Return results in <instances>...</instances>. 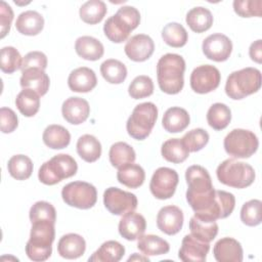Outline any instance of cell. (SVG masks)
I'll return each instance as SVG.
<instances>
[{
    "instance_id": "6da1fadb",
    "label": "cell",
    "mask_w": 262,
    "mask_h": 262,
    "mask_svg": "<svg viewBox=\"0 0 262 262\" xmlns=\"http://www.w3.org/2000/svg\"><path fill=\"white\" fill-rule=\"evenodd\" d=\"M187 183L186 201L194 211V215L210 219H224L228 217L235 206V198L225 190H215L209 172L200 165H192L186 169Z\"/></svg>"
},
{
    "instance_id": "7a4b0ae2",
    "label": "cell",
    "mask_w": 262,
    "mask_h": 262,
    "mask_svg": "<svg viewBox=\"0 0 262 262\" xmlns=\"http://www.w3.org/2000/svg\"><path fill=\"white\" fill-rule=\"evenodd\" d=\"M185 60L176 53L163 55L157 63V78L160 89L167 94L179 93L184 85Z\"/></svg>"
},
{
    "instance_id": "3957f363",
    "label": "cell",
    "mask_w": 262,
    "mask_h": 262,
    "mask_svg": "<svg viewBox=\"0 0 262 262\" xmlns=\"http://www.w3.org/2000/svg\"><path fill=\"white\" fill-rule=\"evenodd\" d=\"M54 224L47 220L32 223L30 238L26 245V254L31 260L41 262L51 256L55 237Z\"/></svg>"
},
{
    "instance_id": "277c9868",
    "label": "cell",
    "mask_w": 262,
    "mask_h": 262,
    "mask_svg": "<svg viewBox=\"0 0 262 262\" xmlns=\"http://www.w3.org/2000/svg\"><path fill=\"white\" fill-rule=\"evenodd\" d=\"M140 13L133 6H122L116 14L106 19L103 25V33L114 43H122L128 39L130 33L138 27Z\"/></svg>"
},
{
    "instance_id": "5b68a950",
    "label": "cell",
    "mask_w": 262,
    "mask_h": 262,
    "mask_svg": "<svg viewBox=\"0 0 262 262\" xmlns=\"http://www.w3.org/2000/svg\"><path fill=\"white\" fill-rule=\"evenodd\" d=\"M261 87V72L256 68H245L232 72L225 84V92L229 98L238 100L257 92Z\"/></svg>"
},
{
    "instance_id": "8992f818",
    "label": "cell",
    "mask_w": 262,
    "mask_h": 262,
    "mask_svg": "<svg viewBox=\"0 0 262 262\" xmlns=\"http://www.w3.org/2000/svg\"><path fill=\"white\" fill-rule=\"evenodd\" d=\"M216 175L222 184L234 188L250 186L256 177L255 170L251 165L234 159L223 161L217 167Z\"/></svg>"
},
{
    "instance_id": "52a82bcc",
    "label": "cell",
    "mask_w": 262,
    "mask_h": 262,
    "mask_svg": "<svg viewBox=\"0 0 262 262\" xmlns=\"http://www.w3.org/2000/svg\"><path fill=\"white\" fill-rule=\"evenodd\" d=\"M77 170V162L72 156L59 154L52 157L40 167L38 178L43 184L54 185L62 179L74 176Z\"/></svg>"
},
{
    "instance_id": "ba28073f",
    "label": "cell",
    "mask_w": 262,
    "mask_h": 262,
    "mask_svg": "<svg viewBox=\"0 0 262 262\" xmlns=\"http://www.w3.org/2000/svg\"><path fill=\"white\" fill-rule=\"evenodd\" d=\"M158 119V108L152 102L137 104L128 118L126 129L128 134L137 140L145 139L151 132Z\"/></svg>"
},
{
    "instance_id": "9c48e42d",
    "label": "cell",
    "mask_w": 262,
    "mask_h": 262,
    "mask_svg": "<svg viewBox=\"0 0 262 262\" xmlns=\"http://www.w3.org/2000/svg\"><path fill=\"white\" fill-rule=\"evenodd\" d=\"M225 151L235 159H247L253 156L259 146L256 134L246 129H233L224 138Z\"/></svg>"
},
{
    "instance_id": "30bf717a",
    "label": "cell",
    "mask_w": 262,
    "mask_h": 262,
    "mask_svg": "<svg viewBox=\"0 0 262 262\" xmlns=\"http://www.w3.org/2000/svg\"><path fill=\"white\" fill-rule=\"evenodd\" d=\"M61 198L71 207L87 210L96 204L97 191L95 186L88 182L74 181L62 187Z\"/></svg>"
},
{
    "instance_id": "8fae6325",
    "label": "cell",
    "mask_w": 262,
    "mask_h": 262,
    "mask_svg": "<svg viewBox=\"0 0 262 262\" xmlns=\"http://www.w3.org/2000/svg\"><path fill=\"white\" fill-rule=\"evenodd\" d=\"M179 181L175 170L168 167L158 168L150 179L149 189L158 200H168L175 193Z\"/></svg>"
},
{
    "instance_id": "7c38bea8",
    "label": "cell",
    "mask_w": 262,
    "mask_h": 262,
    "mask_svg": "<svg viewBox=\"0 0 262 262\" xmlns=\"http://www.w3.org/2000/svg\"><path fill=\"white\" fill-rule=\"evenodd\" d=\"M103 204L110 213L122 216L137 208V198L118 187H108L103 192Z\"/></svg>"
},
{
    "instance_id": "4fadbf2b",
    "label": "cell",
    "mask_w": 262,
    "mask_h": 262,
    "mask_svg": "<svg viewBox=\"0 0 262 262\" xmlns=\"http://www.w3.org/2000/svg\"><path fill=\"white\" fill-rule=\"evenodd\" d=\"M221 80L219 70L211 64H202L196 67L190 75V87L200 94H206L215 90Z\"/></svg>"
},
{
    "instance_id": "5bb4252c",
    "label": "cell",
    "mask_w": 262,
    "mask_h": 262,
    "mask_svg": "<svg viewBox=\"0 0 262 262\" xmlns=\"http://www.w3.org/2000/svg\"><path fill=\"white\" fill-rule=\"evenodd\" d=\"M202 49L207 58L220 62L229 58L232 51V43L226 35L215 33L203 41Z\"/></svg>"
},
{
    "instance_id": "9a60e30c",
    "label": "cell",
    "mask_w": 262,
    "mask_h": 262,
    "mask_svg": "<svg viewBox=\"0 0 262 262\" xmlns=\"http://www.w3.org/2000/svg\"><path fill=\"white\" fill-rule=\"evenodd\" d=\"M209 250L210 243L203 242L190 233L182 238L178 257L184 262H204Z\"/></svg>"
},
{
    "instance_id": "2e32d148",
    "label": "cell",
    "mask_w": 262,
    "mask_h": 262,
    "mask_svg": "<svg viewBox=\"0 0 262 262\" xmlns=\"http://www.w3.org/2000/svg\"><path fill=\"white\" fill-rule=\"evenodd\" d=\"M155 50L152 39L145 34H137L132 36L125 44L124 51L126 55L133 61H145Z\"/></svg>"
},
{
    "instance_id": "e0dca14e",
    "label": "cell",
    "mask_w": 262,
    "mask_h": 262,
    "mask_svg": "<svg viewBox=\"0 0 262 262\" xmlns=\"http://www.w3.org/2000/svg\"><path fill=\"white\" fill-rule=\"evenodd\" d=\"M183 213L177 206H165L157 215V226L158 228L168 234L174 235L178 233L183 225Z\"/></svg>"
},
{
    "instance_id": "ac0fdd59",
    "label": "cell",
    "mask_w": 262,
    "mask_h": 262,
    "mask_svg": "<svg viewBox=\"0 0 262 262\" xmlns=\"http://www.w3.org/2000/svg\"><path fill=\"white\" fill-rule=\"evenodd\" d=\"M61 114L63 119L73 125L84 123L90 114V106L84 98L74 96L66 99L61 105Z\"/></svg>"
},
{
    "instance_id": "d6986e66",
    "label": "cell",
    "mask_w": 262,
    "mask_h": 262,
    "mask_svg": "<svg viewBox=\"0 0 262 262\" xmlns=\"http://www.w3.org/2000/svg\"><path fill=\"white\" fill-rule=\"evenodd\" d=\"M146 228L145 218L134 211L122 215L119 222V232L127 241H135L142 235Z\"/></svg>"
},
{
    "instance_id": "ffe728a7",
    "label": "cell",
    "mask_w": 262,
    "mask_h": 262,
    "mask_svg": "<svg viewBox=\"0 0 262 262\" xmlns=\"http://www.w3.org/2000/svg\"><path fill=\"white\" fill-rule=\"evenodd\" d=\"M214 258L218 262H242L243 248L233 237H222L213 248Z\"/></svg>"
},
{
    "instance_id": "44dd1931",
    "label": "cell",
    "mask_w": 262,
    "mask_h": 262,
    "mask_svg": "<svg viewBox=\"0 0 262 262\" xmlns=\"http://www.w3.org/2000/svg\"><path fill=\"white\" fill-rule=\"evenodd\" d=\"M96 84L97 78L94 71L87 67L75 69L68 78L69 88L74 92H89L95 88Z\"/></svg>"
},
{
    "instance_id": "7402d4cb",
    "label": "cell",
    "mask_w": 262,
    "mask_h": 262,
    "mask_svg": "<svg viewBox=\"0 0 262 262\" xmlns=\"http://www.w3.org/2000/svg\"><path fill=\"white\" fill-rule=\"evenodd\" d=\"M23 89H31L37 92L40 96L47 93L50 85L48 75L40 69H28L21 72L19 80Z\"/></svg>"
},
{
    "instance_id": "603a6c76",
    "label": "cell",
    "mask_w": 262,
    "mask_h": 262,
    "mask_svg": "<svg viewBox=\"0 0 262 262\" xmlns=\"http://www.w3.org/2000/svg\"><path fill=\"white\" fill-rule=\"evenodd\" d=\"M86 242L84 237L77 233L62 235L57 243L58 254L66 259H77L85 253Z\"/></svg>"
},
{
    "instance_id": "cb8c5ba5",
    "label": "cell",
    "mask_w": 262,
    "mask_h": 262,
    "mask_svg": "<svg viewBox=\"0 0 262 262\" xmlns=\"http://www.w3.org/2000/svg\"><path fill=\"white\" fill-rule=\"evenodd\" d=\"M190 118L186 110L179 106L169 107L162 119L164 129L169 133H178L186 129L189 125Z\"/></svg>"
},
{
    "instance_id": "d4e9b609",
    "label": "cell",
    "mask_w": 262,
    "mask_h": 262,
    "mask_svg": "<svg viewBox=\"0 0 262 262\" xmlns=\"http://www.w3.org/2000/svg\"><path fill=\"white\" fill-rule=\"evenodd\" d=\"M44 27L43 16L35 10H27L21 12L15 21V28L18 33L26 36L38 35Z\"/></svg>"
},
{
    "instance_id": "484cf974",
    "label": "cell",
    "mask_w": 262,
    "mask_h": 262,
    "mask_svg": "<svg viewBox=\"0 0 262 262\" xmlns=\"http://www.w3.org/2000/svg\"><path fill=\"white\" fill-rule=\"evenodd\" d=\"M75 50L77 54L86 60H98L104 53L102 43L91 36H82L76 40Z\"/></svg>"
},
{
    "instance_id": "4316f807",
    "label": "cell",
    "mask_w": 262,
    "mask_h": 262,
    "mask_svg": "<svg viewBox=\"0 0 262 262\" xmlns=\"http://www.w3.org/2000/svg\"><path fill=\"white\" fill-rule=\"evenodd\" d=\"M189 229L193 236L206 243L212 242L218 233V225L215 220L202 218L196 215L190 218Z\"/></svg>"
},
{
    "instance_id": "83f0119b",
    "label": "cell",
    "mask_w": 262,
    "mask_h": 262,
    "mask_svg": "<svg viewBox=\"0 0 262 262\" xmlns=\"http://www.w3.org/2000/svg\"><path fill=\"white\" fill-rule=\"evenodd\" d=\"M125 254V248L117 241L104 242L88 259L89 262H118Z\"/></svg>"
},
{
    "instance_id": "f1b7e54d",
    "label": "cell",
    "mask_w": 262,
    "mask_h": 262,
    "mask_svg": "<svg viewBox=\"0 0 262 262\" xmlns=\"http://www.w3.org/2000/svg\"><path fill=\"white\" fill-rule=\"evenodd\" d=\"M42 139L48 147L52 149H61L70 144L71 134L63 126L52 124L45 128Z\"/></svg>"
},
{
    "instance_id": "f546056e",
    "label": "cell",
    "mask_w": 262,
    "mask_h": 262,
    "mask_svg": "<svg viewBox=\"0 0 262 262\" xmlns=\"http://www.w3.org/2000/svg\"><path fill=\"white\" fill-rule=\"evenodd\" d=\"M137 248L144 256H159L167 254L170 250V245L158 235L142 234L138 237Z\"/></svg>"
},
{
    "instance_id": "4dcf8cb0",
    "label": "cell",
    "mask_w": 262,
    "mask_h": 262,
    "mask_svg": "<svg viewBox=\"0 0 262 262\" xmlns=\"http://www.w3.org/2000/svg\"><path fill=\"white\" fill-rule=\"evenodd\" d=\"M185 20L191 31L203 33L212 27L213 15L209 9L203 6H196L187 12Z\"/></svg>"
},
{
    "instance_id": "1f68e13d",
    "label": "cell",
    "mask_w": 262,
    "mask_h": 262,
    "mask_svg": "<svg viewBox=\"0 0 262 262\" xmlns=\"http://www.w3.org/2000/svg\"><path fill=\"white\" fill-rule=\"evenodd\" d=\"M77 152L85 162L93 163L101 156V144L95 136L84 134L77 141Z\"/></svg>"
},
{
    "instance_id": "d6a6232c",
    "label": "cell",
    "mask_w": 262,
    "mask_h": 262,
    "mask_svg": "<svg viewBox=\"0 0 262 262\" xmlns=\"http://www.w3.org/2000/svg\"><path fill=\"white\" fill-rule=\"evenodd\" d=\"M117 179L129 188H137L143 184L145 172L141 166L131 163L118 169Z\"/></svg>"
},
{
    "instance_id": "836d02e7",
    "label": "cell",
    "mask_w": 262,
    "mask_h": 262,
    "mask_svg": "<svg viewBox=\"0 0 262 262\" xmlns=\"http://www.w3.org/2000/svg\"><path fill=\"white\" fill-rule=\"evenodd\" d=\"M161 154L166 161L173 164H179L188 158L189 150L184 145L182 139L171 138L162 144Z\"/></svg>"
},
{
    "instance_id": "e575fe53",
    "label": "cell",
    "mask_w": 262,
    "mask_h": 262,
    "mask_svg": "<svg viewBox=\"0 0 262 262\" xmlns=\"http://www.w3.org/2000/svg\"><path fill=\"white\" fill-rule=\"evenodd\" d=\"M108 157L112 166L119 169L125 165L134 163L136 154L131 145L123 141H118L111 146Z\"/></svg>"
},
{
    "instance_id": "d590c367",
    "label": "cell",
    "mask_w": 262,
    "mask_h": 262,
    "mask_svg": "<svg viewBox=\"0 0 262 262\" xmlns=\"http://www.w3.org/2000/svg\"><path fill=\"white\" fill-rule=\"evenodd\" d=\"M15 105L25 117L35 116L40 107V95L31 89H23L15 98Z\"/></svg>"
},
{
    "instance_id": "8d00e7d4",
    "label": "cell",
    "mask_w": 262,
    "mask_h": 262,
    "mask_svg": "<svg viewBox=\"0 0 262 262\" xmlns=\"http://www.w3.org/2000/svg\"><path fill=\"white\" fill-rule=\"evenodd\" d=\"M231 121L230 108L221 102H216L207 112V122L214 130L225 129Z\"/></svg>"
},
{
    "instance_id": "74e56055",
    "label": "cell",
    "mask_w": 262,
    "mask_h": 262,
    "mask_svg": "<svg viewBox=\"0 0 262 262\" xmlns=\"http://www.w3.org/2000/svg\"><path fill=\"white\" fill-rule=\"evenodd\" d=\"M107 8L101 0H89L82 4L79 10L81 19L89 25H95L102 20L106 14Z\"/></svg>"
},
{
    "instance_id": "f35d334b",
    "label": "cell",
    "mask_w": 262,
    "mask_h": 262,
    "mask_svg": "<svg viewBox=\"0 0 262 262\" xmlns=\"http://www.w3.org/2000/svg\"><path fill=\"white\" fill-rule=\"evenodd\" d=\"M100 73L106 82L121 84L127 77V68L122 61L110 58L100 64Z\"/></svg>"
},
{
    "instance_id": "ab89813d",
    "label": "cell",
    "mask_w": 262,
    "mask_h": 262,
    "mask_svg": "<svg viewBox=\"0 0 262 262\" xmlns=\"http://www.w3.org/2000/svg\"><path fill=\"white\" fill-rule=\"evenodd\" d=\"M7 170L14 179L26 180L33 172L32 160L25 155L12 156L8 161Z\"/></svg>"
},
{
    "instance_id": "60d3db41",
    "label": "cell",
    "mask_w": 262,
    "mask_h": 262,
    "mask_svg": "<svg viewBox=\"0 0 262 262\" xmlns=\"http://www.w3.org/2000/svg\"><path fill=\"white\" fill-rule=\"evenodd\" d=\"M162 38L167 45L179 48L186 44L188 34L182 25L178 23H169L162 30Z\"/></svg>"
},
{
    "instance_id": "b9f144b4",
    "label": "cell",
    "mask_w": 262,
    "mask_h": 262,
    "mask_svg": "<svg viewBox=\"0 0 262 262\" xmlns=\"http://www.w3.org/2000/svg\"><path fill=\"white\" fill-rule=\"evenodd\" d=\"M23 58L16 48L5 46L0 52V69L5 74H12L20 69Z\"/></svg>"
},
{
    "instance_id": "7bdbcfd3",
    "label": "cell",
    "mask_w": 262,
    "mask_h": 262,
    "mask_svg": "<svg viewBox=\"0 0 262 262\" xmlns=\"http://www.w3.org/2000/svg\"><path fill=\"white\" fill-rule=\"evenodd\" d=\"M129 95L134 99H141L150 96L154 93L152 80L145 75L137 76L128 87Z\"/></svg>"
},
{
    "instance_id": "ee69618b",
    "label": "cell",
    "mask_w": 262,
    "mask_h": 262,
    "mask_svg": "<svg viewBox=\"0 0 262 262\" xmlns=\"http://www.w3.org/2000/svg\"><path fill=\"white\" fill-rule=\"evenodd\" d=\"M262 203L260 200H251L241 209V220L248 226H257L261 223Z\"/></svg>"
},
{
    "instance_id": "f6af8a7d",
    "label": "cell",
    "mask_w": 262,
    "mask_h": 262,
    "mask_svg": "<svg viewBox=\"0 0 262 262\" xmlns=\"http://www.w3.org/2000/svg\"><path fill=\"white\" fill-rule=\"evenodd\" d=\"M29 217L31 223L36 221H43L47 220L50 222L55 223L56 220V211L55 208L48 202L39 201L36 202L30 209Z\"/></svg>"
},
{
    "instance_id": "bcb514c9",
    "label": "cell",
    "mask_w": 262,
    "mask_h": 262,
    "mask_svg": "<svg viewBox=\"0 0 262 262\" xmlns=\"http://www.w3.org/2000/svg\"><path fill=\"white\" fill-rule=\"evenodd\" d=\"M181 139L189 152H195L201 150L208 143L209 134L202 128H195L185 133Z\"/></svg>"
},
{
    "instance_id": "7dc6e473",
    "label": "cell",
    "mask_w": 262,
    "mask_h": 262,
    "mask_svg": "<svg viewBox=\"0 0 262 262\" xmlns=\"http://www.w3.org/2000/svg\"><path fill=\"white\" fill-rule=\"evenodd\" d=\"M262 1L261 0H234L233 10L242 17L261 16Z\"/></svg>"
},
{
    "instance_id": "c3c4849f",
    "label": "cell",
    "mask_w": 262,
    "mask_h": 262,
    "mask_svg": "<svg viewBox=\"0 0 262 262\" xmlns=\"http://www.w3.org/2000/svg\"><path fill=\"white\" fill-rule=\"evenodd\" d=\"M47 67V56L41 51H31L27 53L21 62V72L28 69H40L45 70Z\"/></svg>"
},
{
    "instance_id": "681fc988",
    "label": "cell",
    "mask_w": 262,
    "mask_h": 262,
    "mask_svg": "<svg viewBox=\"0 0 262 262\" xmlns=\"http://www.w3.org/2000/svg\"><path fill=\"white\" fill-rule=\"evenodd\" d=\"M0 122H1V131L3 133L13 132L18 125L17 116L9 107L0 108Z\"/></svg>"
},
{
    "instance_id": "f907efd6",
    "label": "cell",
    "mask_w": 262,
    "mask_h": 262,
    "mask_svg": "<svg viewBox=\"0 0 262 262\" xmlns=\"http://www.w3.org/2000/svg\"><path fill=\"white\" fill-rule=\"evenodd\" d=\"M13 19V11L5 1H0V38H4L10 31L11 23Z\"/></svg>"
},
{
    "instance_id": "816d5d0a",
    "label": "cell",
    "mask_w": 262,
    "mask_h": 262,
    "mask_svg": "<svg viewBox=\"0 0 262 262\" xmlns=\"http://www.w3.org/2000/svg\"><path fill=\"white\" fill-rule=\"evenodd\" d=\"M249 54L252 60L256 61L257 63H261L262 61V42L261 40H257L253 42L249 49Z\"/></svg>"
},
{
    "instance_id": "f5cc1de1",
    "label": "cell",
    "mask_w": 262,
    "mask_h": 262,
    "mask_svg": "<svg viewBox=\"0 0 262 262\" xmlns=\"http://www.w3.org/2000/svg\"><path fill=\"white\" fill-rule=\"evenodd\" d=\"M133 260H142V261H149V259L147 257H141V256H138L136 253H134L133 256H130L128 258V261H133Z\"/></svg>"
}]
</instances>
